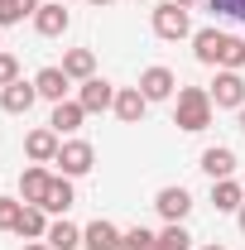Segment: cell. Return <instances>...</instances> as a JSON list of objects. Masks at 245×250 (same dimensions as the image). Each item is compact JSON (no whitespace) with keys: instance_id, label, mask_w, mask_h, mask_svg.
I'll return each instance as SVG.
<instances>
[{"instance_id":"cell-8","label":"cell","mask_w":245,"mask_h":250,"mask_svg":"<svg viewBox=\"0 0 245 250\" xmlns=\"http://www.w3.org/2000/svg\"><path fill=\"white\" fill-rule=\"evenodd\" d=\"M34 101H39V87L24 82V77H20V82H10V87H0V106H5L10 116H29Z\"/></svg>"},{"instance_id":"cell-5","label":"cell","mask_w":245,"mask_h":250,"mask_svg":"<svg viewBox=\"0 0 245 250\" xmlns=\"http://www.w3.org/2000/svg\"><path fill=\"white\" fill-rule=\"evenodd\" d=\"M53 164H62V178H82V173H92L96 149L87 140H67V145H58V159Z\"/></svg>"},{"instance_id":"cell-17","label":"cell","mask_w":245,"mask_h":250,"mask_svg":"<svg viewBox=\"0 0 245 250\" xmlns=\"http://www.w3.org/2000/svg\"><path fill=\"white\" fill-rule=\"evenodd\" d=\"M62 72H67L72 82H87V77H96V58H92V48H67V53H62Z\"/></svg>"},{"instance_id":"cell-30","label":"cell","mask_w":245,"mask_h":250,"mask_svg":"<svg viewBox=\"0 0 245 250\" xmlns=\"http://www.w3.org/2000/svg\"><path fill=\"white\" fill-rule=\"evenodd\" d=\"M178 5H183V10H197V5H202V0H178Z\"/></svg>"},{"instance_id":"cell-20","label":"cell","mask_w":245,"mask_h":250,"mask_svg":"<svg viewBox=\"0 0 245 250\" xmlns=\"http://www.w3.org/2000/svg\"><path fill=\"white\" fill-rule=\"evenodd\" d=\"M231 168H236V154H231L226 145L202 149V173H212V183H216V178H231Z\"/></svg>"},{"instance_id":"cell-19","label":"cell","mask_w":245,"mask_h":250,"mask_svg":"<svg viewBox=\"0 0 245 250\" xmlns=\"http://www.w3.org/2000/svg\"><path fill=\"white\" fill-rule=\"evenodd\" d=\"M15 236H24V241H43L48 236V217H43V207H29L24 202V212L15 221Z\"/></svg>"},{"instance_id":"cell-3","label":"cell","mask_w":245,"mask_h":250,"mask_svg":"<svg viewBox=\"0 0 245 250\" xmlns=\"http://www.w3.org/2000/svg\"><path fill=\"white\" fill-rule=\"evenodd\" d=\"M154 34H159V39H187V34H192V15H187L178 0H163V5L154 10Z\"/></svg>"},{"instance_id":"cell-33","label":"cell","mask_w":245,"mask_h":250,"mask_svg":"<svg viewBox=\"0 0 245 250\" xmlns=\"http://www.w3.org/2000/svg\"><path fill=\"white\" fill-rule=\"evenodd\" d=\"M92 5H111V0H92Z\"/></svg>"},{"instance_id":"cell-28","label":"cell","mask_w":245,"mask_h":250,"mask_svg":"<svg viewBox=\"0 0 245 250\" xmlns=\"http://www.w3.org/2000/svg\"><path fill=\"white\" fill-rule=\"evenodd\" d=\"M10 82H20V62L15 53H0V87H10Z\"/></svg>"},{"instance_id":"cell-9","label":"cell","mask_w":245,"mask_h":250,"mask_svg":"<svg viewBox=\"0 0 245 250\" xmlns=\"http://www.w3.org/2000/svg\"><path fill=\"white\" fill-rule=\"evenodd\" d=\"M77 101H82V111H87V116H92V111H111V106H116V87H111L106 77H87Z\"/></svg>"},{"instance_id":"cell-13","label":"cell","mask_w":245,"mask_h":250,"mask_svg":"<svg viewBox=\"0 0 245 250\" xmlns=\"http://www.w3.org/2000/svg\"><path fill=\"white\" fill-rule=\"evenodd\" d=\"M67 24H72V15H67L62 5H39V10H34V29L43 34V39H58Z\"/></svg>"},{"instance_id":"cell-18","label":"cell","mask_w":245,"mask_h":250,"mask_svg":"<svg viewBox=\"0 0 245 250\" xmlns=\"http://www.w3.org/2000/svg\"><path fill=\"white\" fill-rule=\"evenodd\" d=\"M241 197H245V188L236 178H216L212 183V207L216 212H241Z\"/></svg>"},{"instance_id":"cell-10","label":"cell","mask_w":245,"mask_h":250,"mask_svg":"<svg viewBox=\"0 0 245 250\" xmlns=\"http://www.w3.org/2000/svg\"><path fill=\"white\" fill-rule=\"evenodd\" d=\"M111 111H116V116H121L125 125H140V121H144V111H149V96L140 92V87H121V92H116V106H111Z\"/></svg>"},{"instance_id":"cell-16","label":"cell","mask_w":245,"mask_h":250,"mask_svg":"<svg viewBox=\"0 0 245 250\" xmlns=\"http://www.w3.org/2000/svg\"><path fill=\"white\" fill-rule=\"evenodd\" d=\"M82 121H87L82 101H58V106H53V121H48V130H58V135H72V130H82Z\"/></svg>"},{"instance_id":"cell-34","label":"cell","mask_w":245,"mask_h":250,"mask_svg":"<svg viewBox=\"0 0 245 250\" xmlns=\"http://www.w3.org/2000/svg\"><path fill=\"white\" fill-rule=\"evenodd\" d=\"M202 250H221V246H202Z\"/></svg>"},{"instance_id":"cell-6","label":"cell","mask_w":245,"mask_h":250,"mask_svg":"<svg viewBox=\"0 0 245 250\" xmlns=\"http://www.w3.org/2000/svg\"><path fill=\"white\" fill-rule=\"evenodd\" d=\"M82 246L87 250H130L125 246V231L116 221H106V217H96L92 226H82Z\"/></svg>"},{"instance_id":"cell-21","label":"cell","mask_w":245,"mask_h":250,"mask_svg":"<svg viewBox=\"0 0 245 250\" xmlns=\"http://www.w3.org/2000/svg\"><path fill=\"white\" fill-rule=\"evenodd\" d=\"M43 241H48L53 250H77V246H82V226H72V221H53Z\"/></svg>"},{"instance_id":"cell-14","label":"cell","mask_w":245,"mask_h":250,"mask_svg":"<svg viewBox=\"0 0 245 250\" xmlns=\"http://www.w3.org/2000/svg\"><path fill=\"white\" fill-rule=\"evenodd\" d=\"M24 154H29L34 164H53V159H58V130H29Z\"/></svg>"},{"instance_id":"cell-27","label":"cell","mask_w":245,"mask_h":250,"mask_svg":"<svg viewBox=\"0 0 245 250\" xmlns=\"http://www.w3.org/2000/svg\"><path fill=\"white\" fill-rule=\"evenodd\" d=\"M125 246H130V250H154V231H144V226H130V231H125Z\"/></svg>"},{"instance_id":"cell-22","label":"cell","mask_w":245,"mask_h":250,"mask_svg":"<svg viewBox=\"0 0 245 250\" xmlns=\"http://www.w3.org/2000/svg\"><path fill=\"white\" fill-rule=\"evenodd\" d=\"M154 250H192V236L183 231V221H168V226L154 236Z\"/></svg>"},{"instance_id":"cell-12","label":"cell","mask_w":245,"mask_h":250,"mask_svg":"<svg viewBox=\"0 0 245 250\" xmlns=\"http://www.w3.org/2000/svg\"><path fill=\"white\" fill-rule=\"evenodd\" d=\"M154 207H159L163 221H183L187 212H192V197H187V188H163V192L154 197Z\"/></svg>"},{"instance_id":"cell-7","label":"cell","mask_w":245,"mask_h":250,"mask_svg":"<svg viewBox=\"0 0 245 250\" xmlns=\"http://www.w3.org/2000/svg\"><path fill=\"white\" fill-rule=\"evenodd\" d=\"M48 188H53V173H48V168H39V164L20 173V197H24L29 207H43V202H48Z\"/></svg>"},{"instance_id":"cell-26","label":"cell","mask_w":245,"mask_h":250,"mask_svg":"<svg viewBox=\"0 0 245 250\" xmlns=\"http://www.w3.org/2000/svg\"><path fill=\"white\" fill-rule=\"evenodd\" d=\"M216 15H226V20H236V24H245V0H207Z\"/></svg>"},{"instance_id":"cell-32","label":"cell","mask_w":245,"mask_h":250,"mask_svg":"<svg viewBox=\"0 0 245 250\" xmlns=\"http://www.w3.org/2000/svg\"><path fill=\"white\" fill-rule=\"evenodd\" d=\"M241 130H245V106H241Z\"/></svg>"},{"instance_id":"cell-11","label":"cell","mask_w":245,"mask_h":250,"mask_svg":"<svg viewBox=\"0 0 245 250\" xmlns=\"http://www.w3.org/2000/svg\"><path fill=\"white\" fill-rule=\"evenodd\" d=\"M173 87H178V77H173L168 67H144V72H140V92L149 96V101H168Z\"/></svg>"},{"instance_id":"cell-29","label":"cell","mask_w":245,"mask_h":250,"mask_svg":"<svg viewBox=\"0 0 245 250\" xmlns=\"http://www.w3.org/2000/svg\"><path fill=\"white\" fill-rule=\"evenodd\" d=\"M24 250H53V246H48V241H29Z\"/></svg>"},{"instance_id":"cell-31","label":"cell","mask_w":245,"mask_h":250,"mask_svg":"<svg viewBox=\"0 0 245 250\" xmlns=\"http://www.w3.org/2000/svg\"><path fill=\"white\" fill-rule=\"evenodd\" d=\"M236 217H241V231H245V202H241V212H236Z\"/></svg>"},{"instance_id":"cell-1","label":"cell","mask_w":245,"mask_h":250,"mask_svg":"<svg viewBox=\"0 0 245 250\" xmlns=\"http://www.w3.org/2000/svg\"><path fill=\"white\" fill-rule=\"evenodd\" d=\"M192 53H197V62H207V67H231V72H241L245 67V39L221 34V29H197L192 34Z\"/></svg>"},{"instance_id":"cell-4","label":"cell","mask_w":245,"mask_h":250,"mask_svg":"<svg viewBox=\"0 0 245 250\" xmlns=\"http://www.w3.org/2000/svg\"><path fill=\"white\" fill-rule=\"evenodd\" d=\"M207 96H212V106L241 111V106H245V77H241V72H231V67H221V72H216V82L207 87Z\"/></svg>"},{"instance_id":"cell-25","label":"cell","mask_w":245,"mask_h":250,"mask_svg":"<svg viewBox=\"0 0 245 250\" xmlns=\"http://www.w3.org/2000/svg\"><path fill=\"white\" fill-rule=\"evenodd\" d=\"M20 212H24V202H15V197H0V231H15Z\"/></svg>"},{"instance_id":"cell-23","label":"cell","mask_w":245,"mask_h":250,"mask_svg":"<svg viewBox=\"0 0 245 250\" xmlns=\"http://www.w3.org/2000/svg\"><path fill=\"white\" fill-rule=\"evenodd\" d=\"M77 197H72V178H53V188H48V202H43V212H67Z\"/></svg>"},{"instance_id":"cell-15","label":"cell","mask_w":245,"mask_h":250,"mask_svg":"<svg viewBox=\"0 0 245 250\" xmlns=\"http://www.w3.org/2000/svg\"><path fill=\"white\" fill-rule=\"evenodd\" d=\"M67 82H72V77H67L62 67H43V72L34 77L39 96H43V101H53V106H58V101H67Z\"/></svg>"},{"instance_id":"cell-24","label":"cell","mask_w":245,"mask_h":250,"mask_svg":"<svg viewBox=\"0 0 245 250\" xmlns=\"http://www.w3.org/2000/svg\"><path fill=\"white\" fill-rule=\"evenodd\" d=\"M34 10H39V0H0V29H5V24H20Z\"/></svg>"},{"instance_id":"cell-2","label":"cell","mask_w":245,"mask_h":250,"mask_svg":"<svg viewBox=\"0 0 245 250\" xmlns=\"http://www.w3.org/2000/svg\"><path fill=\"white\" fill-rule=\"evenodd\" d=\"M173 125L187 130V135H197V130H207V125H212V96H207V87H183V92H178Z\"/></svg>"}]
</instances>
